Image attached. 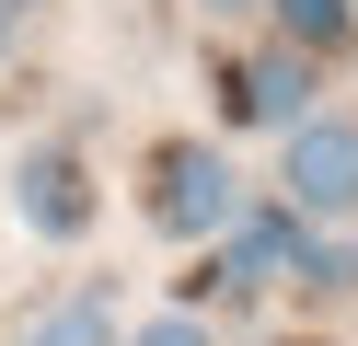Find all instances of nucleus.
<instances>
[{"instance_id":"nucleus-1","label":"nucleus","mask_w":358,"mask_h":346,"mask_svg":"<svg viewBox=\"0 0 358 346\" xmlns=\"http://www.w3.org/2000/svg\"><path fill=\"white\" fill-rule=\"evenodd\" d=\"M347 208H358V127L301 115L289 127V219H347Z\"/></svg>"},{"instance_id":"nucleus-2","label":"nucleus","mask_w":358,"mask_h":346,"mask_svg":"<svg viewBox=\"0 0 358 346\" xmlns=\"http://www.w3.org/2000/svg\"><path fill=\"white\" fill-rule=\"evenodd\" d=\"M231 161H220V150H162V161H150V219H162V231H220V219H231Z\"/></svg>"},{"instance_id":"nucleus-3","label":"nucleus","mask_w":358,"mask_h":346,"mask_svg":"<svg viewBox=\"0 0 358 346\" xmlns=\"http://www.w3.org/2000/svg\"><path fill=\"white\" fill-rule=\"evenodd\" d=\"M12 185H24V219L47 231V243H70V231L93 219V196H81V161H70V150H35Z\"/></svg>"},{"instance_id":"nucleus-4","label":"nucleus","mask_w":358,"mask_h":346,"mask_svg":"<svg viewBox=\"0 0 358 346\" xmlns=\"http://www.w3.org/2000/svg\"><path fill=\"white\" fill-rule=\"evenodd\" d=\"M24 346H116V289H58L47 312H24Z\"/></svg>"},{"instance_id":"nucleus-5","label":"nucleus","mask_w":358,"mask_h":346,"mask_svg":"<svg viewBox=\"0 0 358 346\" xmlns=\"http://www.w3.org/2000/svg\"><path fill=\"white\" fill-rule=\"evenodd\" d=\"M289 266H312V231L289 219V208H266V219L231 231V277H243V289H266V277H289Z\"/></svg>"},{"instance_id":"nucleus-6","label":"nucleus","mask_w":358,"mask_h":346,"mask_svg":"<svg viewBox=\"0 0 358 346\" xmlns=\"http://www.w3.org/2000/svg\"><path fill=\"white\" fill-rule=\"evenodd\" d=\"M231 104L255 115V127H301V115H312V69H289V58H255Z\"/></svg>"},{"instance_id":"nucleus-7","label":"nucleus","mask_w":358,"mask_h":346,"mask_svg":"<svg viewBox=\"0 0 358 346\" xmlns=\"http://www.w3.org/2000/svg\"><path fill=\"white\" fill-rule=\"evenodd\" d=\"M278 23H289V35H301V46H324L335 23H347V0H278Z\"/></svg>"},{"instance_id":"nucleus-8","label":"nucleus","mask_w":358,"mask_h":346,"mask_svg":"<svg viewBox=\"0 0 358 346\" xmlns=\"http://www.w3.org/2000/svg\"><path fill=\"white\" fill-rule=\"evenodd\" d=\"M127 346H208V335H196V312H162L150 335H127Z\"/></svg>"},{"instance_id":"nucleus-9","label":"nucleus","mask_w":358,"mask_h":346,"mask_svg":"<svg viewBox=\"0 0 358 346\" xmlns=\"http://www.w3.org/2000/svg\"><path fill=\"white\" fill-rule=\"evenodd\" d=\"M0 23H24V0H0Z\"/></svg>"},{"instance_id":"nucleus-10","label":"nucleus","mask_w":358,"mask_h":346,"mask_svg":"<svg viewBox=\"0 0 358 346\" xmlns=\"http://www.w3.org/2000/svg\"><path fill=\"white\" fill-rule=\"evenodd\" d=\"M208 12H243V0H208Z\"/></svg>"}]
</instances>
